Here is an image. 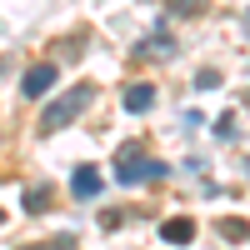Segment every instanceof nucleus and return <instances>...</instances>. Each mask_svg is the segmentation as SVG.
I'll list each match as a JSON object with an SVG mask.
<instances>
[{
    "label": "nucleus",
    "instance_id": "obj_8",
    "mask_svg": "<svg viewBox=\"0 0 250 250\" xmlns=\"http://www.w3.org/2000/svg\"><path fill=\"white\" fill-rule=\"evenodd\" d=\"M50 200H55V190H50V185H30V190H25V200H20V205H25V215H40V210H45Z\"/></svg>",
    "mask_w": 250,
    "mask_h": 250
},
{
    "label": "nucleus",
    "instance_id": "obj_2",
    "mask_svg": "<svg viewBox=\"0 0 250 250\" xmlns=\"http://www.w3.org/2000/svg\"><path fill=\"white\" fill-rule=\"evenodd\" d=\"M165 175H170V165H165V160H150L140 145H120V155H115V180H120V185L165 180Z\"/></svg>",
    "mask_w": 250,
    "mask_h": 250
},
{
    "label": "nucleus",
    "instance_id": "obj_9",
    "mask_svg": "<svg viewBox=\"0 0 250 250\" xmlns=\"http://www.w3.org/2000/svg\"><path fill=\"white\" fill-rule=\"evenodd\" d=\"M210 0H165V15H180V20H190V15H200Z\"/></svg>",
    "mask_w": 250,
    "mask_h": 250
},
{
    "label": "nucleus",
    "instance_id": "obj_6",
    "mask_svg": "<svg viewBox=\"0 0 250 250\" xmlns=\"http://www.w3.org/2000/svg\"><path fill=\"white\" fill-rule=\"evenodd\" d=\"M160 240H165V245H190V240H195V220L170 215V220L160 225Z\"/></svg>",
    "mask_w": 250,
    "mask_h": 250
},
{
    "label": "nucleus",
    "instance_id": "obj_13",
    "mask_svg": "<svg viewBox=\"0 0 250 250\" xmlns=\"http://www.w3.org/2000/svg\"><path fill=\"white\" fill-rule=\"evenodd\" d=\"M0 225H5V210H0Z\"/></svg>",
    "mask_w": 250,
    "mask_h": 250
},
{
    "label": "nucleus",
    "instance_id": "obj_15",
    "mask_svg": "<svg viewBox=\"0 0 250 250\" xmlns=\"http://www.w3.org/2000/svg\"><path fill=\"white\" fill-rule=\"evenodd\" d=\"M245 105H250V100H245Z\"/></svg>",
    "mask_w": 250,
    "mask_h": 250
},
{
    "label": "nucleus",
    "instance_id": "obj_12",
    "mask_svg": "<svg viewBox=\"0 0 250 250\" xmlns=\"http://www.w3.org/2000/svg\"><path fill=\"white\" fill-rule=\"evenodd\" d=\"M195 85H200V90H215V85H220V75H215V70H200V75H195Z\"/></svg>",
    "mask_w": 250,
    "mask_h": 250
},
{
    "label": "nucleus",
    "instance_id": "obj_7",
    "mask_svg": "<svg viewBox=\"0 0 250 250\" xmlns=\"http://www.w3.org/2000/svg\"><path fill=\"white\" fill-rule=\"evenodd\" d=\"M150 105H155V85H145V80H140V85L125 90V110H130V115H145Z\"/></svg>",
    "mask_w": 250,
    "mask_h": 250
},
{
    "label": "nucleus",
    "instance_id": "obj_5",
    "mask_svg": "<svg viewBox=\"0 0 250 250\" xmlns=\"http://www.w3.org/2000/svg\"><path fill=\"white\" fill-rule=\"evenodd\" d=\"M100 185H105V180H100L95 165H75V175H70V195H75V200H95Z\"/></svg>",
    "mask_w": 250,
    "mask_h": 250
},
{
    "label": "nucleus",
    "instance_id": "obj_1",
    "mask_svg": "<svg viewBox=\"0 0 250 250\" xmlns=\"http://www.w3.org/2000/svg\"><path fill=\"white\" fill-rule=\"evenodd\" d=\"M90 100H95V85H90V80L70 85L65 95L55 100V105H45V110H40V135H55V130H65V125H70V120H75L80 110H85Z\"/></svg>",
    "mask_w": 250,
    "mask_h": 250
},
{
    "label": "nucleus",
    "instance_id": "obj_14",
    "mask_svg": "<svg viewBox=\"0 0 250 250\" xmlns=\"http://www.w3.org/2000/svg\"><path fill=\"white\" fill-rule=\"evenodd\" d=\"M245 170H250V160H245Z\"/></svg>",
    "mask_w": 250,
    "mask_h": 250
},
{
    "label": "nucleus",
    "instance_id": "obj_4",
    "mask_svg": "<svg viewBox=\"0 0 250 250\" xmlns=\"http://www.w3.org/2000/svg\"><path fill=\"white\" fill-rule=\"evenodd\" d=\"M60 80V65H30L25 75H20V95H30V100H40L50 85Z\"/></svg>",
    "mask_w": 250,
    "mask_h": 250
},
{
    "label": "nucleus",
    "instance_id": "obj_3",
    "mask_svg": "<svg viewBox=\"0 0 250 250\" xmlns=\"http://www.w3.org/2000/svg\"><path fill=\"white\" fill-rule=\"evenodd\" d=\"M180 45H175V35H170V25H165V20H160V25L150 30V35H145L140 40V45H135V60H150V55H160V60H170Z\"/></svg>",
    "mask_w": 250,
    "mask_h": 250
},
{
    "label": "nucleus",
    "instance_id": "obj_10",
    "mask_svg": "<svg viewBox=\"0 0 250 250\" xmlns=\"http://www.w3.org/2000/svg\"><path fill=\"white\" fill-rule=\"evenodd\" d=\"M220 235H225V240H250V225H245L240 215H225V220H220Z\"/></svg>",
    "mask_w": 250,
    "mask_h": 250
},
{
    "label": "nucleus",
    "instance_id": "obj_11",
    "mask_svg": "<svg viewBox=\"0 0 250 250\" xmlns=\"http://www.w3.org/2000/svg\"><path fill=\"white\" fill-rule=\"evenodd\" d=\"M25 250H75V240L65 235V240H45V245H25Z\"/></svg>",
    "mask_w": 250,
    "mask_h": 250
}]
</instances>
